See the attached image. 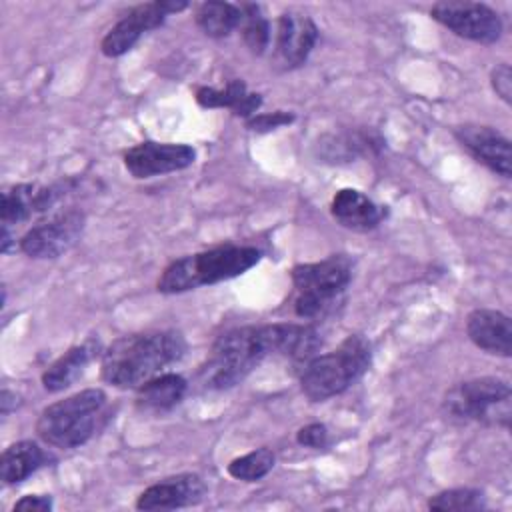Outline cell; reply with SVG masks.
<instances>
[{
    "mask_svg": "<svg viewBox=\"0 0 512 512\" xmlns=\"http://www.w3.org/2000/svg\"><path fill=\"white\" fill-rule=\"evenodd\" d=\"M186 340L180 332L160 330L114 340L102 354V380L116 388H138L182 358Z\"/></svg>",
    "mask_w": 512,
    "mask_h": 512,
    "instance_id": "obj_1",
    "label": "cell"
},
{
    "mask_svg": "<svg viewBox=\"0 0 512 512\" xmlns=\"http://www.w3.org/2000/svg\"><path fill=\"white\" fill-rule=\"evenodd\" d=\"M270 354H274L270 324L234 328L214 342L198 372V382L206 390L232 388Z\"/></svg>",
    "mask_w": 512,
    "mask_h": 512,
    "instance_id": "obj_2",
    "label": "cell"
},
{
    "mask_svg": "<svg viewBox=\"0 0 512 512\" xmlns=\"http://www.w3.org/2000/svg\"><path fill=\"white\" fill-rule=\"evenodd\" d=\"M260 250L254 246H218L206 252L188 254L172 260L158 278L162 294H180L206 284L236 278L260 262Z\"/></svg>",
    "mask_w": 512,
    "mask_h": 512,
    "instance_id": "obj_3",
    "label": "cell"
},
{
    "mask_svg": "<svg viewBox=\"0 0 512 512\" xmlns=\"http://www.w3.org/2000/svg\"><path fill=\"white\" fill-rule=\"evenodd\" d=\"M372 346L360 334L346 336L328 354L310 358L300 374V388L312 402H324L352 386L370 366Z\"/></svg>",
    "mask_w": 512,
    "mask_h": 512,
    "instance_id": "obj_4",
    "label": "cell"
},
{
    "mask_svg": "<svg viewBox=\"0 0 512 512\" xmlns=\"http://www.w3.org/2000/svg\"><path fill=\"white\" fill-rule=\"evenodd\" d=\"M104 404L106 394L100 388L76 392L46 406L38 416L36 432L54 448H76L94 434Z\"/></svg>",
    "mask_w": 512,
    "mask_h": 512,
    "instance_id": "obj_5",
    "label": "cell"
},
{
    "mask_svg": "<svg viewBox=\"0 0 512 512\" xmlns=\"http://www.w3.org/2000/svg\"><path fill=\"white\" fill-rule=\"evenodd\" d=\"M350 278L352 268L344 256H330L322 262L294 266L292 284L296 288V314L300 318H316L324 314L346 290Z\"/></svg>",
    "mask_w": 512,
    "mask_h": 512,
    "instance_id": "obj_6",
    "label": "cell"
},
{
    "mask_svg": "<svg viewBox=\"0 0 512 512\" xmlns=\"http://www.w3.org/2000/svg\"><path fill=\"white\" fill-rule=\"evenodd\" d=\"M510 400L512 392L508 382L486 376L452 386L446 392L442 406L452 418L508 428L512 414Z\"/></svg>",
    "mask_w": 512,
    "mask_h": 512,
    "instance_id": "obj_7",
    "label": "cell"
},
{
    "mask_svg": "<svg viewBox=\"0 0 512 512\" xmlns=\"http://www.w3.org/2000/svg\"><path fill=\"white\" fill-rule=\"evenodd\" d=\"M86 216L78 208H66L34 224L18 242L30 258H58L70 250L84 230Z\"/></svg>",
    "mask_w": 512,
    "mask_h": 512,
    "instance_id": "obj_8",
    "label": "cell"
},
{
    "mask_svg": "<svg viewBox=\"0 0 512 512\" xmlns=\"http://www.w3.org/2000/svg\"><path fill=\"white\" fill-rule=\"evenodd\" d=\"M430 16L456 36L478 44H492L502 36V18L480 2L442 0L430 8Z\"/></svg>",
    "mask_w": 512,
    "mask_h": 512,
    "instance_id": "obj_9",
    "label": "cell"
},
{
    "mask_svg": "<svg viewBox=\"0 0 512 512\" xmlns=\"http://www.w3.org/2000/svg\"><path fill=\"white\" fill-rule=\"evenodd\" d=\"M188 4L186 2H174V0H158V2H146L138 4L124 18H120L102 38L100 50L108 58H118L126 54L134 44L140 40L142 34L148 30H154L164 24L168 14L184 10Z\"/></svg>",
    "mask_w": 512,
    "mask_h": 512,
    "instance_id": "obj_10",
    "label": "cell"
},
{
    "mask_svg": "<svg viewBox=\"0 0 512 512\" xmlns=\"http://www.w3.org/2000/svg\"><path fill=\"white\" fill-rule=\"evenodd\" d=\"M196 150L188 144L172 142H140L126 150L124 166L134 178H152L158 174L178 172L192 166Z\"/></svg>",
    "mask_w": 512,
    "mask_h": 512,
    "instance_id": "obj_11",
    "label": "cell"
},
{
    "mask_svg": "<svg viewBox=\"0 0 512 512\" xmlns=\"http://www.w3.org/2000/svg\"><path fill=\"white\" fill-rule=\"evenodd\" d=\"M458 142L484 166L492 172L510 178L512 174V154H510V140L492 126H478V124H464L456 128Z\"/></svg>",
    "mask_w": 512,
    "mask_h": 512,
    "instance_id": "obj_12",
    "label": "cell"
},
{
    "mask_svg": "<svg viewBox=\"0 0 512 512\" xmlns=\"http://www.w3.org/2000/svg\"><path fill=\"white\" fill-rule=\"evenodd\" d=\"M206 484L198 474H178L148 486L136 500L138 510H174L202 502Z\"/></svg>",
    "mask_w": 512,
    "mask_h": 512,
    "instance_id": "obj_13",
    "label": "cell"
},
{
    "mask_svg": "<svg viewBox=\"0 0 512 512\" xmlns=\"http://www.w3.org/2000/svg\"><path fill=\"white\" fill-rule=\"evenodd\" d=\"M62 184L56 186H36V184H16L2 192L0 220L2 226L10 228L20 222L30 220L38 212L50 210L58 198L64 194Z\"/></svg>",
    "mask_w": 512,
    "mask_h": 512,
    "instance_id": "obj_14",
    "label": "cell"
},
{
    "mask_svg": "<svg viewBox=\"0 0 512 512\" xmlns=\"http://www.w3.org/2000/svg\"><path fill=\"white\" fill-rule=\"evenodd\" d=\"M318 40V26L306 14L286 12L278 18L276 56L286 68L306 62Z\"/></svg>",
    "mask_w": 512,
    "mask_h": 512,
    "instance_id": "obj_15",
    "label": "cell"
},
{
    "mask_svg": "<svg viewBox=\"0 0 512 512\" xmlns=\"http://www.w3.org/2000/svg\"><path fill=\"white\" fill-rule=\"evenodd\" d=\"M466 334L480 350L508 358L512 354V324L500 310L476 308L468 314Z\"/></svg>",
    "mask_w": 512,
    "mask_h": 512,
    "instance_id": "obj_16",
    "label": "cell"
},
{
    "mask_svg": "<svg viewBox=\"0 0 512 512\" xmlns=\"http://www.w3.org/2000/svg\"><path fill=\"white\" fill-rule=\"evenodd\" d=\"M330 210L340 226L354 232H368L376 228L384 218L382 206L354 188L338 190L332 198Z\"/></svg>",
    "mask_w": 512,
    "mask_h": 512,
    "instance_id": "obj_17",
    "label": "cell"
},
{
    "mask_svg": "<svg viewBox=\"0 0 512 512\" xmlns=\"http://www.w3.org/2000/svg\"><path fill=\"white\" fill-rule=\"evenodd\" d=\"M382 148L384 140L372 130H346L340 134H326L316 144L318 156L330 164H342L358 156L378 154Z\"/></svg>",
    "mask_w": 512,
    "mask_h": 512,
    "instance_id": "obj_18",
    "label": "cell"
},
{
    "mask_svg": "<svg viewBox=\"0 0 512 512\" xmlns=\"http://www.w3.org/2000/svg\"><path fill=\"white\" fill-rule=\"evenodd\" d=\"M274 354L296 362H308L322 346L320 332L310 324H270Z\"/></svg>",
    "mask_w": 512,
    "mask_h": 512,
    "instance_id": "obj_19",
    "label": "cell"
},
{
    "mask_svg": "<svg viewBox=\"0 0 512 512\" xmlns=\"http://www.w3.org/2000/svg\"><path fill=\"white\" fill-rule=\"evenodd\" d=\"M196 102L204 108H230L236 116L252 118L262 104L260 94L248 92L242 80H232L224 88L200 86L196 90Z\"/></svg>",
    "mask_w": 512,
    "mask_h": 512,
    "instance_id": "obj_20",
    "label": "cell"
},
{
    "mask_svg": "<svg viewBox=\"0 0 512 512\" xmlns=\"http://www.w3.org/2000/svg\"><path fill=\"white\" fill-rule=\"evenodd\" d=\"M186 388L188 382L184 380V376L174 372L158 374L136 388V404L140 410L146 412H164L174 408L184 398Z\"/></svg>",
    "mask_w": 512,
    "mask_h": 512,
    "instance_id": "obj_21",
    "label": "cell"
},
{
    "mask_svg": "<svg viewBox=\"0 0 512 512\" xmlns=\"http://www.w3.org/2000/svg\"><path fill=\"white\" fill-rule=\"evenodd\" d=\"M96 348L94 344H78L64 352L56 362H52L46 372L42 374V386L48 392H62L72 386L86 370L88 362L92 360Z\"/></svg>",
    "mask_w": 512,
    "mask_h": 512,
    "instance_id": "obj_22",
    "label": "cell"
},
{
    "mask_svg": "<svg viewBox=\"0 0 512 512\" xmlns=\"http://www.w3.org/2000/svg\"><path fill=\"white\" fill-rule=\"evenodd\" d=\"M48 454L32 440L10 444L0 458V478L4 484H18L44 466Z\"/></svg>",
    "mask_w": 512,
    "mask_h": 512,
    "instance_id": "obj_23",
    "label": "cell"
},
{
    "mask_svg": "<svg viewBox=\"0 0 512 512\" xmlns=\"http://www.w3.org/2000/svg\"><path fill=\"white\" fill-rule=\"evenodd\" d=\"M242 22V10L230 2H204L196 10V24L210 38H224Z\"/></svg>",
    "mask_w": 512,
    "mask_h": 512,
    "instance_id": "obj_24",
    "label": "cell"
},
{
    "mask_svg": "<svg viewBox=\"0 0 512 512\" xmlns=\"http://www.w3.org/2000/svg\"><path fill=\"white\" fill-rule=\"evenodd\" d=\"M240 10L242 22L238 28L242 30L244 44L250 48V52L262 54L270 44V22L256 4H244L240 6Z\"/></svg>",
    "mask_w": 512,
    "mask_h": 512,
    "instance_id": "obj_25",
    "label": "cell"
},
{
    "mask_svg": "<svg viewBox=\"0 0 512 512\" xmlns=\"http://www.w3.org/2000/svg\"><path fill=\"white\" fill-rule=\"evenodd\" d=\"M274 452L270 448H256L228 464V474L242 482H256L274 468Z\"/></svg>",
    "mask_w": 512,
    "mask_h": 512,
    "instance_id": "obj_26",
    "label": "cell"
},
{
    "mask_svg": "<svg viewBox=\"0 0 512 512\" xmlns=\"http://www.w3.org/2000/svg\"><path fill=\"white\" fill-rule=\"evenodd\" d=\"M430 510H440V512H470V510H482L486 508L484 494L474 488H452L434 494L428 500Z\"/></svg>",
    "mask_w": 512,
    "mask_h": 512,
    "instance_id": "obj_27",
    "label": "cell"
},
{
    "mask_svg": "<svg viewBox=\"0 0 512 512\" xmlns=\"http://www.w3.org/2000/svg\"><path fill=\"white\" fill-rule=\"evenodd\" d=\"M294 120V114L288 112H268V114H254L252 118H248V128L256 130V132H268V130H276L280 126H286Z\"/></svg>",
    "mask_w": 512,
    "mask_h": 512,
    "instance_id": "obj_28",
    "label": "cell"
},
{
    "mask_svg": "<svg viewBox=\"0 0 512 512\" xmlns=\"http://www.w3.org/2000/svg\"><path fill=\"white\" fill-rule=\"evenodd\" d=\"M296 442L306 448H324L328 442V430L324 424H306L296 432Z\"/></svg>",
    "mask_w": 512,
    "mask_h": 512,
    "instance_id": "obj_29",
    "label": "cell"
},
{
    "mask_svg": "<svg viewBox=\"0 0 512 512\" xmlns=\"http://www.w3.org/2000/svg\"><path fill=\"white\" fill-rule=\"evenodd\" d=\"M490 82L494 92L506 102L510 104L512 100V70L508 64H498L492 72H490Z\"/></svg>",
    "mask_w": 512,
    "mask_h": 512,
    "instance_id": "obj_30",
    "label": "cell"
},
{
    "mask_svg": "<svg viewBox=\"0 0 512 512\" xmlns=\"http://www.w3.org/2000/svg\"><path fill=\"white\" fill-rule=\"evenodd\" d=\"M48 512L52 510V498L50 496H42V494H28L22 496L16 504H14V512Z\"/></svg>",
    "mask_w": 512,
    "mask_h": 512,
    "instance_id": "obj_31",
    "label": "cell"
},
{
    "mask_svg": "<svg viewBox=\"0 0 512 512\" xmlns=\"http://www.w3.org/2000/svg\"><path fill=\"white\" fill-rule=\"evenodd\" d=\"M16 394H12L10 390H2L0 396V406H2V414H8L12 410V406H16Z\"/></svg>",
    "mask_w": 512,
    "mask_h": 512,
    "instance_id": "obj_32",
    "label": "cell"
}]
</instances>
